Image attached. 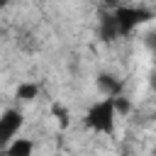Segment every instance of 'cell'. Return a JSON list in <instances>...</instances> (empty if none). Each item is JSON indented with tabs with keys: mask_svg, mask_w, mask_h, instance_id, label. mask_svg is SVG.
<instances>
[{
	"mask_svg": "<svg viewBox=\"0 0 156 156\" xmlns=\"http://www.w3.org/2000/svg\"><path fill=\"white\" fill-rule=\"evenodd\" d=\"M22 127V112L17 110H7L0 117V146H7L10 139H15V134Z\"/></svg>",
	"mask_w": 156,
	"mask_h": 156,
	"instance_id": "6da1fadb",
	"label": "cell"
},
{
	"mask_svg": "<svg viewBox=\"0 0 156 156\" xmlns=\"http://www.w3.org/2000/svg\"><path fill=\"white\" fill-rule=\"evenodd\" d=\"M37 95H39V85H37V83H22V85L17 88V98L24 100V102L34 100Z\"/></svg>",
	"mask_w": 156,
	"mask_h": 156,
	"instance_id": "7a4b0ae2",
	"label": "cell"
},
{
	"mask_svg": "<svg viewBox=\"0 0 156 156\" xmlns=\"http://www.w3.org/2000/svg\"><path fill=\"white\" fill-rule=\"evenodd\" d=\"M32 149H34V144L27 141V139H22V136H15V141L7 144V151H12V154H29Z\"/></svg>",
	"mask_w": 156,
	"mask_h": 156,
	"instance_id": "3957f363",
	"label": "cell"
}]
</instances>
